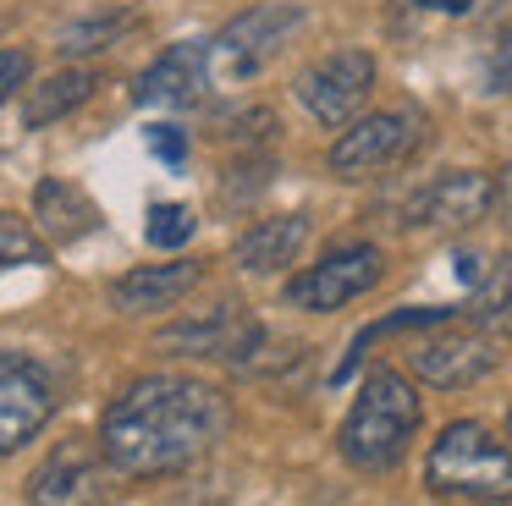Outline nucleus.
<instances>
[{
	"instance_id": "nucleus-1",
	"label": "nucleus",
	"mask_w": 512,
	"mask_h": 506,
	"mask_svg": "<svg viewBox=\"0 0 512 506\" xmlns=\"http://www.w3.org/2000/svg\"><path fill=\"white\" fill-rule=\"evenodd\" d=\"M226 429H232L226 391L188 374H144L105 407L100 457L122 479H160L199 462Z\"/></svg>"
},
{
	"instance_id": "nucleus-2",
	"label": "nucleus",
	"mask_w": 512,
	"mask_h": 506,
	"mask_svg": "<svg viewBox=\"0 0 512 506\" xmlns=\"http://www.w3.org/2000/svg\"><path fill=\"white\" fill-rule=\"evenodd\" d=\"M419 418H424V407H419V391L408 385V374L369 369L353 413L336 429V446H342V457L358 473H386V468H397L408 440L419 435Z\"/></svg>"
},
{
	"instance_id": "nucleus-3",
	"label": "nucleus",
	"mask_w": 512,
	"mask_h": 506,
	"mask_svg": "<svg viewBox=\"0 0 512 506\" xmlns=\"http://www.w3.org/2000/svg\"><path fill=\"white\" fill-rule=\"evenodd\" d=\"M424 484L441 501L501 506L512 501V446H501L474 418H457L435 435L430 457H424Z\"/></svg>"
},
{
	"instance_id": "nucleus-4",
	"label": "nucleus",
	"mask_w": 512,
	"mask_h": 506,
	"mask_svg": "<svg viewBox=\"0 0 512 506\" xmlns=\"http://www.w3.org/2000/svg\"><path fill=\"white\" fill-rule=\"evenodd\" d=\"M298 28H303V6H298V0H265V6L232 17L210 44H204V50H210V77H215V83H226V88L259 77Z\"/></svg>"
},
{
	"instance_id": "nucleus-5",
	"label": "nucleus",
	"mask_w": 512,
	"mask_h": 506,
	"mask_svg": "<svg viewBox=\"0 0 512 506\" xmlns=\"http://www.w3.org/2000/svg\"><path fill=\"white\" fill-rule=\"evenodd\" d=\"M380 275H386L380 248L375 242H353V248H336V253H325L320 264H309L303 275H292L287 303L303 308V314H336V308H347L353 297L375 292Z\"/></svg>"
},
{
	"instance_id": "nucleus-6",
	"label": "nucleus",
	"mask_w": 512,
	"mask_h": 506,
	"mask_svg": "<svg viewBox=\"0 0 512 506\" xmlns=\"http://www.w3.org/2000/svg\"><path fill=\"white\" fill-rule=\"evenodd\" d=\"M424 143V116L419 110H375V116L353 121L342 138L331 143V171L336 176H375L402 165Z\"/></svg>"
},
{
	"instance_id": "nucleus-7",
	"label": "nucleus",
	"mask_w": 512,
	"mask_h": 506,
	"mask_svg": "<svg viewBox=\"0 0 512 506\" xmlns=\"http://www.w3.org/2000/svg\"><path fill=\"white\" fill-rule=\"evenodd\" d=\"M369 88H375V55L369 50H331L298 77V99L320 127H347L364 110Z\"/></svg>"
},
{
	"instance_id": "nucleus-8",
	"label": "nucleus",
	"mask_w": 512,
	"mask_h": 506,
	"mask_svg": "<svg viewBox=\"0 0 512 506\" xmlns=\"http://www.w3.org/2000/svg\"><path fill=\"white\" fill-rule=\"evenodd\" d=\"M56 413V385L23 352H0V457L23 451Z\"/></svg>"
},
{
	"instance_id": "nucleus-9",
	"label": "nucleus",
	"mask_w": 512,
	"mask_h": 506,
	"mask_svg": "<svg viewBox=\"0 0 512 506\" xmlns=\"http://www.w3.org/2000/svg\"><path fill=\"white\" fill-rule=\"evenodd\" d=\"M28 501L34 506H111L105 457L89 451L83 440H56L50 457L28 479Z\"/></svg>"
},
{
	"instance_id": "nucleus-10",
	"label": "nucleus",
	"mask_w": 512,
	"mask_h": 506,
	"mask_svg": "<svg viewBox=\"0 0 512 506\" xmlns=\"http://www.w3.org/2000/svg\"><path fill=\"white\" fill-rule=\"evenodd\" d=\"M490 204H496V182L485 171H446L402 204V226H435V231L474 226V220H485Z\"/></svg>"
},
{
	"instance_id": "nucleus-11",
	"label": "nucleus",
	"mask_w": 512,
	"mask_h": 506,
	"mask_svg": "<svg viewBox=\"0 0 512 506\" xmlns=\"http://www.w3.org/2000/svg\"><path fill=\"white\" fill-rule=\"evenodd\" d=\"M496 369V341L485 330H435L413 347V374L435 391H463Z\"/></svg>"
},
{
	"instance_id": "nucleus-12",
	"label": "nucleus",
	"mask_w": 512,
	"mask_h": 506,
	"mask_svg": "<svg viewBox=\"0 0 512 506\" xmlns=\"http://www.w3.org/2000/svg\"><path fill=\"white\" fill-rule=\"evenodd\" d=\"M259 341H265V325L248 319L237 303L215 308V314H204V319H188V325L160 330V347L182 352V358H243Z\"/></svg>"
},
{
	"instance_id": "nucleus-13",
	"label": "nucleus",
	"mask_w": 512,
	"mask_h": 506,
	"mask_svg": "<svg viewBox=\"0 0 512 506\" xmlns=\"http://www.w3.org/2000/svg\"><path fill=\"white\" fill-rule=\"evenodd\" d=\"M204 88H210V50H204V39H188L155 55V66H144L133 99L138 105H193V99H204Z\"/></svg>"
},
{
	"instance_id": "nucleus-14",
	"label": "nucleus",
	"mask_w": 512,
	"mask_h": 506,
	"mask_svg": "<svg viewBox=\"0 0 512 506\" xmlns=\"http://www.w3.org/2000/svg\"><path fill=\"white\" fill-rule=\"evenodd\" d=\"M199 281H204L199 259L144 264V270H127L122 281H111V303L122 308V314H166V308H177Z\"/></svg>"
},
{
	"instance_id": "nucleus-15",
	"label": "nucleus",
	"mask_w": 512,
	"mask_h": 506,
	"mask_svg": "<svg viewBox=\"0 0 512 506\" xmlns=\"http://www.w3.org/2000/svg\"><path fill=\"white\" fill-rule=\"evenodd\" d=\"M303 242H309V215H270V220H259V226H248L243 237H237L232 259H237V270H248V275H276L303 253Z\"/></svg>"
},
{
	"instance_id": "nucleus-16",
	"label": "nucleus",
	"mask_w": 512,
	"mask_h": 506,
	"mask_svg": "<svg viewBox=\"0 0 512 506\" xmlns=\"http://www.w3.org/2000/svg\"><path fill=\"white\" fill-rule=\"evenodd\" d=\"M34 220H39V237L61 248V242L89 237V231L100 226V209H94V198L83 193V187L61 182V176H45V182L34 187Z\"/></svg>"
},
{
	"instance_id": "nucleus-17",
	"label": "nucleus",
	"mask_w": 512,
	"mask_h": 506,
	"mask_svg": "<svg viewBox=\"0 0 512 506\" xmlns=\"http://www.w3.org/2000/svg\"><path fill=\"white\" fill-rule=\"evenodd\" d=\"M89 94H94V72H56L50 83H39L34 94H28L23 121L28 127H50V121H61L67 110H78Z\"/></svg>"
},
{
	"instance_id": "nucleus-18",
	"label": "nucleus",
	"mask_w": 512,
	"mask_h": 506,
	"mask_svg": "<svg viewBox=\"0 0 512 506\" xmlns=\"http://www.w3.org/2000/svg\"><path fill=\"white\" fill-rule=\"evenodd\" d=\"M127 28H133V11H89V17L61 28L56 50L61 55H94V50H105V44H116Z\"/></svg>"
},
{
	"instance_id": "nucleus-19",
	"label": "nucleus",
	"mask_w": 512,
	"mask_h": 506,
	"mask_svg": "<svg viewBox=\"0 0 512 506\" xmlns=\"http://www.w3.org/2000/svg\"><path fill=\"white\" fill-rule=\"evenodd\" d=\"M446 319H452V308H402V314H391V319H375L369 330H358V336H353V352L342 358V369H336L331 380H347V374H353L358 363H364V352L375 347L380 336H397V330H419V325H446Z\"/></svg>"
},
{
	"instance_id": "nucleus-20",
	"label": "nucleus",
	"mask_w": 512,
	"mask_h": 506,
	"mask_svg": "<svg viewBox=\"0 0 512 506\" xmlns=\"http://www.w3.org/2000/svg\"><path fill=\"white\" fill-rule=\"evenodd\" d=\"M17 264H45V237L28 220L0 215V275L17 270Z\"/></svg>"
},
{
	"instance_id": "nucleus-21",
	"label": "nucleus",
	"mask_w": 512,
	"mask_h": 506,
	"mask_svg": "<svg viewBox=\"0 0 512 506\" xmlns=\"http://www.w3.org/2000/svg\"><path fill=\"white\" fill-rule=\"evenodd\" d=\"M193 231H199V220H193V209H188V204H149V226H144L149 248L171 253V248H182V242H188Z\"/></svg>"
},
{
	"instance_id": "nucleus-22",
	"label": "nucleus",
	"mask_w": 512,
	"mask_h": 506,
	"mask_svg": "<svg viewBox=\"0 0 512 506\" xmlns=\"http://www.w3.org/2000/svg\"><path fill=\"white\" fill-rule=\"evenodd\" d=\"M28 72H34V61H28L23 50H0V105L28 83Z\"/></svg>"
},
{
	"instance_id": "nucleus-23",
	"label": "nucleus",
	"mask_w": 512,
	"mask_h": 506,
	"mask_svg": "<svg viewBox=\"0 0 512 506\" xmlns=\"http://www.w3.org/2000/svg\"><path fill=\"white\" fill-rule=\"evenodd\" d=\"M149 143H155L160 160H166V154H171V160H182V132L177 127H149Z\"/></svg>"
},
{
	"instance_id": "nucleus-24",
	"label": "nucleus",
	"mask_w": 512,
	"mask_h": 506,
	"mask_svg": "<svg viewBox=\"0 0 512 506\" xmlns=\"http://www.w3.org/2000/svg\"><path fill=\"white\" fill-rule=\"evenodd\" d=\"M501 209H507V215H512V165H507V171H501Z\"/></svg>"
},
{
	"instance_id": "nucleus-25",
	"label": "nucleus",
	"mask_w": 512,
	"mask_h": 506,
	"mask_svg": "<svg viewBox=\"0 0 512 506\" xmlns=\"http://www.w3.org/2000/svg\"><path fill=\"white\" fill-rule=\"evenodd\" d=\"M507 440H512V413H507Z\"/></svg>"
}]
</instances>
